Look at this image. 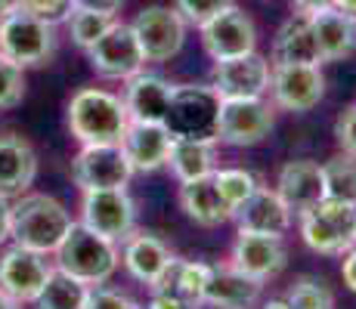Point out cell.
I'll use <instances>...</instances> for the list:
<instances>
[{
	"label": "cell",
	"instance_id": "6da1fadb",
	"mask_svg": "<svg viewBox=\"0 0 356 309\" xmlns=\"http://www.w3.org/2000/svg\"><path fill=\"white\" fill-rule=\"evenodd\" d=\"M68 133L81 146H102V142H121L130 127L127 106L118 93L102 87H84L68 99L65 108Z\"/></svg>",
	"mask_w": 356,
	"mask_h": 309
},
{
	"label": "cell",
	"instance_id": "7a4b0ae2",
	"mask_svg": "<svg viewBox=\"0 0 356 309\" xmlns=\"http://www.w3.org/2000/svg\"><path fill=\"white\" fill-rule=\"evenodd\" d=\"M72 214L59 198L44 195V192H25L13 198V219H10V238L22 247H31L38 253L53 257L56 247L72 229Z\"/></svg>",
	"mask_w": 356,
	"mask_h": 309
},
{
	"label": "cell",
	"instance_id": "3957f363",
	"mask_svg": "<svg viewBox=\"0 0 356 309\" xmlns=\"http://www.w3.org/2000/svg\"><path fill=\"white\" fill-rule=\"evenodd\" d=\"M53 266L81 278L90 287L106 285L121 266V247L118 242L99 235V232H93L90 226H84L78 219V223H72L68 235L56 247V253H53Z\"/></svg>",
	"mask_w": 356,
	"mask_h": 309
},
{
	"label": "cell",
	"instance_id": "277c9868",
	"mask_svg": "<svg viewBox=\"0 0 356 309\" xmlns=\"http://www.w3.org/2000/svg\"><path fill=\"white\" fill-rule=\"evenodd\" d=\"M56 25L34 12L16 10L0 16V53L19 68H40L56 56Z\"/></svg>",
	"mask_w": 356,
	"mask_h": 309
},
{
	"label": "cell",
	"instance_id": "5b68a950",
	"mask_svg": "<svg viewBox=\"0 0 356 309\" xmlns=\"http://www.w3.org/2000/svg\"><path fill=\"white\" fill-rule=\"evenodd\" d=\"M300 242L313 253L341 257L356 244V208L334 198H319L313 208L298 214Z\"/></svg>",
	"mask_w": 356,
	"mask_h": 309
},
{
	"label": "cell",
	"instance_id": "8992f818",
	"mask_svg": "<svg viewBox=\"0 0 356 309\" xmlns=\"http://www.w3.org/2000/svg\"><path fill=\"white\" fill-rule=\"evenodd\" d=\"M217 112H220V96L214 93L211 84L208 87L177 84L164 127L170 130V136L217 140Z\"/></svg>",
	"mask_w": 356,
	"mask_h": 309
},
{
	"label": "cell",
	"instance_id": "52a82bcc",
	"mask_svg": "<svg viewBox=\"0 0 356 309\" xmlns=\"http://www.w3.org/2000/svg\"><path fill=\"white\" fill-rule=\"evenodd\" d=\"M273 102L260 99H220L217 112V142L232 149L260 146L273 133Z\"/></svg>",
	"mask_w": 356,
	"mask_h": 309
},
{
	"label": "cell",
	"instance_id": "ba28073f",
	"mask_svg": "<svg viewBox=\"0 0 356 309\" xmlns=\"http://www.w3.org/2000/svg\"><path fill=\"white\" fill-rule=\"evenodd\" d=\"M81 223L121 244L136 229V201L127 189H84Z\"/></svg>",
	"mask_w": 356,
	"mask_h": 309
},
{
	"label": "cell",
	"instance_id": "9c48e42d",
	"mask_svg": "<svg viewBox=\"0 0 356 309\" xmlns=\"http://www.w3.org/2000/svg\"><path fill=\"white\" fill-rule=\"evenodd\" d=\"M270 102L273 108L304 115L323 102L325 74L323 65H276L270 68Z\"/></svg>",
	"mask_w": 356,
	"mask_h": 309
},
{
	"label": "cell",
	"instance_id": "30bf717a",
	"mask_svg": "<svg viewBox=\"0 0 356 309\" xmlns=\"http://www.w3.org/2000/svg\"><path fill=\"white\" fill-rule=\"evenodd\" d=\"M136 40H140L146 62H168L186 44V28L189 22L177 12V6H146L136 12V19L130 22Z\"/></svg>",
	"mask_w": 356,
	"mask_h": 309
},
{
	"label": "cell",
	"instance_id": "8fae6325",
	"mask_svg": "<svg viewBox=\"0 0 356 309\" xmlns=\"http://www.w3.org/2000/svg\"><path fill=\"white\" fill-rule=\"evenodd\" d=\"M134 167H130L121 142L102 146H81L72 158V180L81 192L84 189H127Z\"/></svg>",
	"mask_w": 356,
	"mask_h": 309
},
{
	"label": "cell",
	"instance_id": "7c38bea8",
	"mask_svg": "<svg viewBox=\"0 0 356 309\" xmlns=\"http://www.w3.org/2000/svg\"><path fill=\"white\" fill-rule=\"evenodd\" d=\"M87 59H90L93 72L108 81H127L146 68V53H143L130 22H115L112 28L87 50Z\"/></svg>",
	"mask_w": 356,
	"mask_h": 309
},
{
	"label": "cell",
	"instance_id": "4fadbf2b",
	"mask_svg": "<svg viewBox=\"0 0 356 309\" xmlns=\"http://www.w3.org/2000/svg\"><path fill=\"white\" fill-rule=\"evenodd\" d=\"M50 272H53L50 257L31 251V247H22L13 242L0 253V291L10 294L22 306L38 300V294L44 291Z\"/></svg>",
	"mask_w": 356,
	"mask_h": 309
},
{
	"label": "cell",
	"instance_id": "5bb4252c",
	"mask_svg": "<svg viewBox=\"0 0 356 309\" xmlns=\"http://www.w3.org/2000/svg\"><path fill=\"white\" fill-rule=\"evenodd\" d=\"M202 34V47L214 62L245 56V53L257 50V28L251 22V16L245 10H238L236 3L220 10L217 16H211L204 25H198Z\"/></svg>",
	"mask_w": 356,
	"mask_h": 309
},
{
	"label": "cell",
	"instance_id": "9a60e30c",
	"mask_svg": "<svg viewBox=\"0 0 356 309\" xmlns=\"http://www.w3.org/2000/svg\"><path fill=\"white\" fill-rule=\"evenodd\" d=\"M270 68L273 62L264 59L260 53H245L214 62L211 72V87L220 99H260L270 90Z\"/></svg>",
	"mask_w": 356,
	"mask_h": 309
},
{
	"label": "cell",
	"instance_id": "2e32d148",
	"mask_svg": "<svg viewBox=\"0 0 356 309\" xmlns=\"http://www.w3.org/2000/svg\"><path fill=\"white\" fill-rule=\"evenodd\" d=\"M229 266H236L238 272H245V276L257 281H270L282 276V269L289 266L285 235H264V232L238 229L229 251Z\"/></svg>",
	"mask_w": 356,
	"mask_h": 309
},
{
	"label": "cell",
	"instance_id": "e0dca14e",
	"mask_svg": "<svg viewBox=\"0 0 356 309\" xmlns=\"http://www.w3.org/2000/svg\"><path fill=\"white\" fill-rule=\"evenodd\" d=\"M264 285L245 272H238L236 266H211V278L204 287V306L211 309H254L264 300Z\"/></svg>",
	"mask_w": 356,
	"mask_h": 309
},
{
	"label": "cell",
	"instance_id": "ac0fdd59",
	"mask_svg": "<svg viewBox=\"0 0 356 309\" xmlns=\"http://www.w3.org/2000/svg\"><path fill=\"white\" fill-rule=\"evenodd\" d=\"M238 229L248 232H264V235H289V229L294 226V210L282 201L276 189L270 185H257L254 195L248 198L245 204L236 208Z\"/></svg>",
	"mask_w": 356,
	"mask_h": 309
},
{
	"label": "cell",
	"instance_id": "d6986e66",
	"mask_svg": "<svg viewBox=\"0 0 356 309\" xmlns=\"http://www.w3.org/2000/svg\"><path fill=\"white\" fill-rule=\"evenodd\" d=\"M174 87L170 81H164L161 74H149L140 72L134 78L124 81V106L130 121H143V124H164L168 118L170 99H174Z\"/></svg>",
	"mask_w": 356,
	"mask_h": 309
},
{
	"label": "cell",
	"instance_id": "ffe728a7",
	"mask_svg": "<svg viewBox=\"0 0 356 309\" xmlns=\"http://www.w3.org/2000/svg\"><path fill=\"white\" fill-rule=\"evenodd\" d=\"M170 130L164 124H143V121H130L121 149H124L134 174H155V170L168 167V155H170Z\"/></svg>",
	"mask_w": 356,
	"mask_h": 309
},
{
	"label": "cell",
	"instance_id": "44dd1931",
	"mask_svg": "<svg viewBox=\"0 0 356 309\" xmlns=\"http://www.w3.org/2000/svg\"><path fill=\"white\" fill-rule=\"evenodd\" d=\"M38 176V155L25 136L3 130L0 133V195L19 198L34 185Z\"/></svg>",
	"mask_w": 356,
	"mask_h": 309
},
{
	"label": "cell",
	"instance_id": "7402d4cb",
	"mask_svg": "<svg viewBox=\"0 0 356 309\" xmlns=\"http://www.w3.org/2000/svg\"><path fill=\"white\" fill-rule=\"evenodd\" d=\"M170 260H174L170 247L159 235H152V232L134 229L121 242V266L130 272V278H136L146 287H152L161 278V272L168 269Z\"/></svg>",
	"mask_w": 356,
	"mask_h": 309
},
{
	"label": "cell",
	"instance_id": "603a6c76",
	"mask_svg": "<svg viewBox=\"0 0 356 309\" xmlns=\"http://www.w3.org/2000/svg\"><path fill=\"white\" fill-rule=\"evenodd\" d=\"M273 189L282 195V201L289 204V208L294 210V217H298L300 210L313 208L319 198H325L323 164L310 161V158H294V161H285Z\"/></svg>",
	"mask_w": 356,
	"mask_h": 309
},
{
	"label": "cell",
	"instance_id": "cb8c5ba5",
	"mask_svg": "<svg viewBox=\"0 0 356 309\" xmlns=\"http://www.w3.org/2000/svg\"><path fill=\"white\" fill-rule=\"evenodd\" d=\"M270 62H276V65H323L310 16L294 12L279 25L276 37H273Z\"/></svg>",
	"mask_w": 356,
	"mask_h": 309
},
{
	"label": "cell",
	"instance_id": "d4e9b609",
	"mask_svg": "<svg viewBox=\"0 0 356 309\" xmlns=\"http://www.w3.org/2000/svg\"><path fill=\"white\" fill-rule=\"evenodd\" d=\"M310 25L316 34L323 62H341L356 53V16L350 12L338 10V6H325V10L313 12Z\"/></svg>",
	"mask_w": 356,
	"mask_h": 309
},
{
	"label": "cell",
	"instance_id": "484cf974",
	"mask_svg": "<svg viewBox=\"0 0 356 309\" xmlns=\"http://www.w3.org/2000/svg\"><path fill=\"white\" fill-rule=\"evenodd\" d=\"M180 208L183 214L193 219L195 226L202 229H217V226L229 223L236 210L223 201L220 189L214 183V174L211 176H202V180H189V183H180Z\"/></svg>",
	"mask_w": 356,
	"mask_h": 309
},
{
	"label": "cell",
	"instance_id": "4316f807",
	"mask_svg": "<svg viewBox=\"0 0 356 309\" xmlns=\"http://www.w3.org/2000/svg\"><path fill=\"white\" fill-rule=\"evenodd\" d=\"M217 140H202V136H174L170 142V155H168V167L170 174L180 183L189 180H202L211 176L217 170Z\"/></svg>",
	"mask_w": 356,
	"mask_h": 309
},
{
	"label": "cell",
	"instance_id": "83f0119b",
	"mask_svg": "<svg viewBox=\"0 0 356 309\" xmlns=\"http://www.w3.org/2000/svg\"><path fill=\"white\" fill-rule=\"evenodd\" d=\"M211 278V266L208 263H195V260H180L174 257L168 263V269L161 272V278L155 281V291H168L177 294L183 303H189L193 309L204 306V287H208ZM149 287V291H152Z\"/></svg>",
	"mask_w": 356,
	"mask_h": 309
},
{
	"label": "cell",
	"instance_id": "f1b7e54d",
	"mask_svg": "<svg viewBox=\"0 0 356 309\" xmlns=\"http://www.w3.org/2000/svg\"><path fill=\"white\" fill-rule=\"evenodd\" d=\"M87 297H90V285H84L81 278L53 266L44 291L38 294V300L31 306L34 309H87Z\"/></svg>",
	"mask_w": 356,
	"mask_h": 309
},
{
	"label": "cell",
	"instance_id": "f546056e",
	"mask_svg": "<svg viewBox=\"0 0 356 309\" xmlns=\"http://www.w3.org/2000/svg\"><path fill=\"white\" fill-rule=\"evenodd\" d=\"M323 185H325V198L347 201L356 208V158L344 152L328 158L323 164Z\"/></svg>",
	"mask_w": 356,
	"mask_h": 309
},
{
	"label": "cell",
	"instance_id": "4dcf8cb0",
	"mask_svg": "<svg viewBox=\"0 0 356 309\" xmlns=\"http://www.w3.org/2000/svg\"><path fill=\"white\" fill-rule=\"evenodd\" d=\"M118 22L115 16H108V12H97V10H72L65 19L68 25V34H72L74 47H81V50H90L93 44L106 34L112 25Z\"/></svg>",
	"mask_w": 356,
	"mask_h": 309
},
{
	"label": "cell",
	"instance_id": "1f68e13d",
	"mask_svg": "<svg viewBox=\"0 0 356 309\" xmlns=\"http://www.w3.org/2000/svg\"><path fill=\"white\" fill-rule=\"evenodd\" d=\"M214 183H217V189H220L223 201H227L232 210H236L238 204L248 201V198L254 195V189L260 185L257 176L251 174V170H245V167H217L214 170Z\"/></svg>",
	"mask_w": 356,
	"mask_h": 309
},
{
	"label": "cell",
	"instance_id": "d6a6232c",
	"mask_svg": "<svg viewBox=\"0 0 356 309\" xmlns=\"http://www.w3.org/2000/svg\"><path fill=\"white\" fill-rule=\"evenodd\" d=\"M285 300L291 303V309H334V294L323 278L316 276H300L289 287Z\"/></svg>",
	"mask_w": 356,
	"mask_h": 309
},
{
	"label": "cell",
	"instance_id": "836d02e7",
	"mask_svg": "<svg viewBox=\"0 0 356 309\" xmlns=\"http://www.w3.org/2000/svg\"><path fill=\"white\" fill-rule=\"evenodd\" d=\"M25 99V68L0 53V112H10Z\"/></svg>",
	"mask_w": 356,
	"mask_h": 309
},
{
	"label": "cell",
	"instance_id": "e575fe53",
	"mask_svg": "<svg viewBox=\"0 0 356 309\" xmlns=\"http://www.w3.org/2000/svg\"><path fill=\"white\" fill-rule=\"evenodd\" d=\"M236 0H174L177 12H180L183 19H186L189 25H204L211 16H217L220 10H227V6H232Z\"/></svg>",
	"mask_w": 356,
	"mask_h": 309
},
{
	"label": "cell",
	"instance_id": "d590c367",
	"mask_svg": "<svg viewBox=\"0 0 356 309\" xmlns=\"http://www.w3.org/2000/svg\"><path fill=\"white\" fill-rule=\"evenodd\" d=\"M87 309H143V306L124 291H115V287H106V285H93L90 297H87Z\"/></svg>",
	"mask_w": 356,
	"mask_h": 309
},
{
	"label": "cell",
	"instance_id": "8d00e7d4",
	"mask_svg": "<svg viewBox=\"0 0 356 309\" xmlns=\"http://www.w3.org/2000/svg\"><path fill=\"white\" fill-rule=\"evenodd\" d=\"M334 142H338V149L344 155L356 158V102L347 106L334 121Z\"/></svg>",
	"mask_w": 356,
	"mask_h": 309
},
{
	"label": "cell",
	"instance_id": "74e56055",
	"mask_svg": "<svg viewBox=\"0 0 356 309\" xmlns=\"http://www.w3.org/2000/svg\"><path fill=\"white\" fill-rule=\"evenodd\" d=\"M22 10L34 12V16L47 19V22H65L68 12H72V0H19Z\"/></svg>",
	"mask_w": 356,
	"mask_h": 309
},
{
	"label": "cell",
	"instance_id": "f35d334b",
	"mask_svg": "<svg viewBox=\"0 0 356 309\" xmlns=\"http://www.w3.org/2000/svg\"><path fill=\"white\" fill-rule=\"evenodd\" d=\"M146 309H193L189 303H183L177 294H168V291H155L152 287V294H149V303Z\"/></svg>",
	"mask_w": 356,
	"mask_h": 309
},
{
	"label": "cell",
	"instance_id": "ab89813d",
	"mask_svg": "<svg viewBox=\"0 0 356 309\" xmlns=\"http://www.w3.org/2000/svg\"><path fill=\"white\" fill-rule=\"evenodd\" d=\"M121 6H124V0H72V10H97L108 12V16H118Z\"/></svg>",
	"mask_w": 356,
	"mask_h": 309
},
{
	"label": "cell",
	"instance_id": "60d3db41",
	"mask_svg": "<svg viewBox=\"0 0 356 309\" xmlns=\"http://www.w3.org/2000/svg\"><path fill=\"white\" fill-rule=\"evenodd\" d=\"M341 278H344V285H347V291H353L356 294V244L350 247V251H344L341 253Z\"/></svg>",
	"mask_w": 356,
	"mask_h": 309
},
{
	"label": "cell",
	"instance_id": "b9f144b4",
	"mask_svg": "<svg viewBox=\"0 0 356 309\" xmlns=\"http://www.w3.org/2000/svg\"><path fill=\"white\" fill-rule=\"evenodd\" d=\"M10 219H13V198L0 195V247L10 242Z\"/></svg>",
	"mask_w": 356,
	"mask_h": 309
},
{
	"label": "cell",
	"instance_id": "7bdbcfd3",
	"mask_svg": "<svg viewBox=\"0 0 356 309\" xmlns=\"http://www.w3.org/2000/svg\"><path fill=\"white\" fill-rule=\"evenodd\" d=\"M294 12H304V16H313V12L325 10V6H332V0H291Z\"/></svg>",
	"mask_w": 356,
	"mask_h": 309
},
{
	"label": "cell",
	"instance_id": "ee69618b",
	"mask_svg": "<svg viewBox=\"0 0 356 309\" xmlns=\"http://www.w3.org/2000/svg\"><path fill=\"white\" fill-rule=\"evenodd\" d=\"M0 309H22V303H19V300H13L10 294L0 291Z\"/></svg>",
	"mask_w": 356,
	"mask_h": 309
},
{
	"label": "cell",
	"instance_id": "f6af8a7d",
	"mask_svg": "<svg viewBox=\"0 0 356 309\" xmlns=\"http://www.w3.org/2000/svg\"><path fill=\"white\" fill-rule=\"evenodd\" d=\"M332 6H338V10L350 12V16H356V0H332Z\"/></svg>",
	"mask_w": 356,
	"mask_h": 309
},
{
	"label": "cell",
	"instance_id": "bcb514c9",
	"mask_svg": "<svg viewBox=\"0 0 356 309\" xmlns=\"http://www.w3.org/2000/svg\"><path fill=\"white\" fill-rule=\"evenodd\" d=\"M260 309H291V303H289V300H266V303L264 306H260Z\"/></svg>",
	"mask_w": 356,
	"mask_h": 309
},
{
	"label": "cell",
	"instance_id": "7dc6e473",
	"mask_svg": "<svg viewBox=\"0 0 356 309\" xmlns=\"http://www.w3.org/2000/svg\"><path fill=\"white\" fill-rule=\"evenodd\" d=\"M16 6H19V0H0V16L10 12V10H16Z\"/></svg>",
	"mask_w": 356,
	"mask_h": 309
}]
</instances>
